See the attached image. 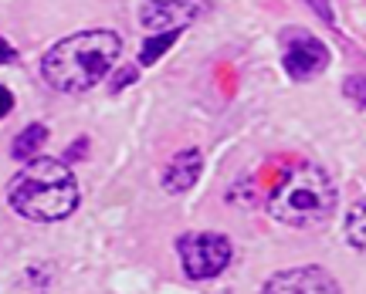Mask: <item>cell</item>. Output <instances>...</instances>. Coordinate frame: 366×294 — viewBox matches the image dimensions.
I'll return each instance as SVG.
<instances>
[{
    "label": "cell",
    "mask_w": 366,
    "mask_h": 294,
    "mask_svg": "<svg viewBox=\"0 0 366 294\" xmlns=\"http://www.w3.org/2000/svg\"><path fill=\"white\" fill-rule=\"evenodd\" d=\"M119 51L122 41L112 31H79L48 48V54L41 58V75L54 91L81 95L109 75Z\"/></svg>",
    "instance_id": "7a4b0ae2"
},
{
    "label": "cell",
    "mask_w": 366,
    "mask_h": 294,
    "mask_svg": "<svg viewBox=\"0 0 366 294\" xmlns=\"http://www.w3.org/2000/svg\"><path fill=\"white\" fill-rule=\"evenodd\" d=\"M14 58H17V54H14V48L4 38H0V64H11Z\"/></svg>",
    "instance_id": "e0dca14e"
},
{
    "label": "cell",
    "mask_w": 366,
    "mask_h": 294,
    "mask_svg": "<svg viewBox=\"0 0 366 294\" xmlns=\"http://www.w3.org/2000/svg\"><path fill=\"white\" fill-rule=\"evenodd\" d=\"M54 274L48 264H31V268L21 270L17 284L11 288V294H51Z\"/></svg>",
    "instance_id": "9c48e42d"
},
{
    "label": "cell",
    "mask_w": 366,
    "mask_h": 294,
    "mask_svg": "<svg viewBox=\"0 0 366 294\" xmlns=\"http://www.w3.org/2000/svg\"><path fill=\"white\" fill-rule=\"evenodd\" d=\"M180 38V31H163V34H153V38L143 41V51H139V61L143 64H157L159 54L170 51V44Z\"/></svg>",
    "instance_id": "7c38bea8"
},
{
    "label": "cell",
    "mask_w": 366,
    "mask_h": 294,
    "mask_svg": "<svg viewBox=\"0 0 366 294\" xmlns=\"http://www.w3.org/2000/svg\"><path fill=\"white\" fill-rule=\"evenodd\" d=\"M200 169H204V156L200 149H183L170 159V166L163 169V190L167 193H187L197 186L200 179Z\"/></svg>",
    "instance_id": "ba28073f"
},
{
    "label": "cell",
    "mask_w": 366,
    "mask_h": 294,
    "mask_svg": "<svg viewBox=\"0 0 366 294\" xmlns=\"http://www.w3.org/2000/svg\"><path fill=\"white\" fill-rule=\"evenodd\" d=\"M85 149H89V142H85V139H79V142H75V146H71V149H68V153H65V163H71L75 156H85Z\"/></svg>",
    "instance_id": "2e32d148"
},
{
    "label": "cell",
    "mask_w": 366,
    "mask_h": 294,
    "mask_svg": "<svg viewBox=\"0 0 366 294\" xmlns=\"http://www.w3.org/2000/svg\"><path fill=\"white\" fill-rule=\"evenodd\" d=\"M346 240L353 243V250L366 254V200H356L346 213Z\"/></svg>",
    "instance_id": "8fae6325"
},
{
    "label": "cell",
    "mask_w": 366,
    "mask_h": 294,
    "mask_svg": "<svg viewBox=\"0 0 366 294\" xmlns=\"http://www.w3.org/2000/svg\"><path fill=\"white\" fill-rule=\"evenodd\" d=\"M132 78H136V68H126V71H119L116 75V85H112V91L126 88V85H132Z\"/></svg>",
    "instance_id": "9a60e30c"
},
{
    "label": "cell",
    "mask_w": 366,
    "mask_h": 294,
    "mask_svg": "<svg viewBox=\"0 0 366 294\" xmlns=\"http://www.w3.org/2000/svg\"><path fill=\"white\" fill-rule=\"evenodd\" d=\"M44 142H48V128L41 126V122H34V126H27L17 132V139H14V146H11V156L17 163H27V159L38 156V149Z\"/></svg>",
    "instance_id": "30bf717a"
},
{
    "label": "cell",
    "mask_w": 366,
    "mask_h": 294,
    "mask_svg": "<svg viewBox=\"0 0 366 294\" xmlns=\"http://www.w3.org/2000/svg\"><path fill=\"white\" fill-rule=\"evenodd\" d=\"M7 200H11L14 213H21L31 223H58L75 213L81 190L65 159L34 156L7 183Z\"/></svg>",
    "instance_id": "6da1fadb"
},
{
    "label": "cell",
    "mask_w": 366,
    "mask_h": 294,
    "mask_svg": "<svg viewBox=\"0 0 366 294\" xmlns=\"http://www.w3.org/2000/svg\"><path fill=\"white\" fill-rule=\"evenodd\" d=\"M177 254H180V264L190 281H210L221 270H227L231 257H234V247H231V240L224 233L200 230V233H183L177 240Z\"/></svg>",
    "instance_id": "277c9868"
},
{
    "label": "cell",
    "mask_w": 366,
    "mask_h": 294,
    "mask_svg": "<svg viewBox=\"0 0 366 294\" xmlns=\"http://www.w3.org/2000/svg\"><path fill=\"white\" fill-rule=\"evenodd\" d=\"M336 210V186L326 169L315 163H299L274 183L268 196V213L285 227H322Z\"/></svg>",
    "instance_id": "3957f363"
},
{
    "label": "cell",
    "mask_w": 366,
    "mask_h": 294,
    "mask_svg": "<svg viewBox=\"0 0 366 294\" xmlns=\"http://www.w3.org/2000/svg\"><path fill=\"white\" fill-rule=\"evenodd\" d=\"M262 294H342V291L329 270L309 264V268H288L282 274L268 278Z\"/></svg>",
    "instance_id": "52a82bcc"
},
{
    "label": "cell",
    "mask_w": 366,
    "mask_h": 294,
    "mask_svg": "<svg viewBox=\"0 0 366 294\" xmlns=\"http://www.w3.org/2000/svg\"><path fill=\"white\" fill-rule=\"evenodd\" d=\"M11 108H14V95H11V88H4V85H0V118L7 116Z\"/></svg>",
    "instance_id": "5bb4252c"
},
{
    "label": "cell",
    "mask_w": 366,
    "mask_h": 294,
    "mask_svg": "<svg viewBox=\"0 0 366 294\" xmlns=\"http://www.w3.org/2000/svg\"><path fill=\"white\" fill-rule=\"evenodd\" d=\"M346 95L356 105H366V78H346Z\"/></svg>",
    "instance_id": "4fadbf2b"
},
{
    "label": "cell",
    "mask_w": 366,
    "mask_h": 294,
    "mask_svg": "<svg viewBox=\"0 0 366 294\" xmlns=\"http://www.w3.org/2000/svg\"><path fill=\"white\" fill-rule=\"evenodd\" d=\"M214 0H143L139 7V21L146 31L163 34V31H183L187 24H194L197 17H204L210 11Z\"/></svg>",
    "instance_id": "5b68a950"
},
{
    "label": "cell",
    "mask_w": 366,
    "mask_h": 294,
    "mask_svg": "<svg viewBox=\"0 0 366 294\" xmlns=\"http://www.w3.org/2000/svg\"><path fill=\"white\" fill-rule=\"evenodd\" d=\"M285 71L295 81H309L315 78L322 68L329 64V51L322 41H315L312 34H302V31H288L285 34Z\"/></svg>",
    "instance_id": "8992f818"
}]
</instances>
